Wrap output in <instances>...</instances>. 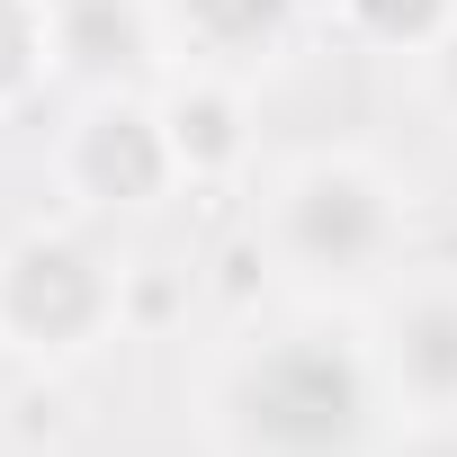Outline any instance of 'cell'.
I'll return each instance as SVG.
<instances>
[{
  "mask_svg": "<svg viewBox=\"0 0 457 457\" xmlns=\"http://www.w3.org/2000/svg\"><path fill=\"white\" fill-rule=\"evenodd\" d=\"M448 81H457V54H448Z\"/></svg>",
  "mask_w": 457,
  "mask_h": 457,
  "instance_id": "cell-4",
  "label": "cell"
},
{
  "mask_svg": "<svg viewBox=\"0 0 457 457\" xmlns=\"http://www.w3.org/2000/svg\"><path fill=\"white\" fill-rule=\"evenodd\" d=\"M10 323L19 332H46V341H72V332H90L99 323V305H108V287H99V270L81 261V252H63V243H28V252H10Z\"/></svg>",
  "mask_w": 457,
  "mask_h": 457,
  "instance_id": "cell-2",
  "label": "cell"
},
{
  "mask_svg": "<svg viewBox=\"0 0 457 457\" xmlns=\"http://www.w3.org/2000/svg\"><path fill=\"white\" fill-rule=\"evenodd\" d=\"M37 54H46V19L28 10V0H0V99L37 72Z\"/></svg>",
  "mask_w": 457,
  "mask_h": 457,
  "instance_id": "cell-3",
  "label": "cell"
},
{
  "mask_svg": "<svg viewBox=\"0 0 457 457\" xmlns=\"http://www.w3.org/2000/svg\"><path fill=\"white\" fill-rule=\"evenodd\" d=\"M243 403H252L261 439H270V448H296V457L341 448V439H350V421H359V395H350V377H341V368H323V377H314V395H296V350H278L270 368H252Z\"/></svg>",
  "mask_w": 457,
  "mask_h": 457,
  "instance_id": "cell-1",
  "label": "cell"
}]
</instances>
